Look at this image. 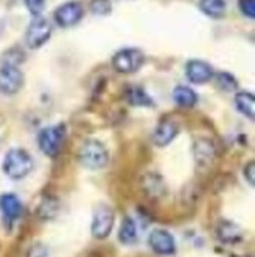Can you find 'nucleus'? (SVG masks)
<instances>
[{
	"label": "nucleus",
	"mask_w": 255,
	"mask_h": 257,
	"mask_svg": "<svg viewBox=\"0 0 255 257\" xmlns=\"http://www.w3.org/2000/svg\"><path fill=\"white\" fill-rule=\"evenodd\" d=\"M244 177L250 186L255 185V163L253 161H249L244 167Z\"/></svg>",
	"instance_id": "obj_27"
},
{
	"label": "nucleus",
	"mask_w": 255,
	"mask_h": 257,
	"mask_svg": "<svg viewBox=\"0 0 255 257\" xmlns=\"http://www.w3.org/2000/svg\"><path fill=\"white\" fill-rule=\"evenodd\" d=\"M214 79H216V84L217 87L220 88L222 92H235L236 88H238V81H236V77L233 74H230L227 71H220L217 74H214Z\"/></svg>",
	"instance_id": "obj_22"
},
{
	"label": "nucleus",
	"mask_w": 255,
	"mask_h": 257,
	"mask_svg": "<svg viewBox=\"0 0 255 257\" xmlns=\"http://www.w3.org/2000/svg\"><path fill=\"white\" fill-rule=\"evenodd\" d=\"M126 99L131 106H136V107H153L154 106L151 96L143 90L142 87H131L126 92Z\"/></svg>",
	"instance_id": "obj_21"
},
{
	"label": "nucleus",
	"mask_w": 255,
	"mask_h": 257,
	"mask_svg": "<svg viewBox=\"0 0 255 257\" xmlns=\"http://www.w3.org/2000/svg\"><path fill=\"white\" fill-rule=\"evenodd\" d=\"M24 85V73L15 63L0 66V93L5 96L16 95Z\"/></svg>",
	"instance_id": "obj_7"
},
{
	"label": "nucleus",
	"mask_w": 255,
	"mask_h": 257,
	"mask_svg": "<svg viewBox=\"0 0 255 257\" xmlns=\"http://www.w3.org/2000/svg\"><path fill=\"white\" fill-rule=\"evenodd\" d=\"M27 257H52V255H51V251H49V248L46 246V244L35 243V244H32V246L29 248Z\"/></svg>",
	"instance_id": "obj_24"
},
{
	"label": "nucleus",
	"mask_w": 255,
	"mask_h": 257,
	"mask_svg": "<svg viewBox=\"0 0 255 257\" xmlns=\"http://www.w3.org/2000/svg\"><path fill=\"white\" fill-rule=\"evenodd\" d=\"M235 106L238 112H241L249 120L255 118V98L250 92H238L235 95Z\"/></svg>",
	"instance_id": "obj_20"
},
{
	"label": "nucleus",
	"mask_w": 255,
	"mask_h": 257,
	"mask_svg": "<svg viewBox=\"0 0 255 257\" xmlns=\"http://www.w3.org/2000/svg\"><path fill=\"white\" fill-rule=\"evenodd\" d=\"M84 15H85L84 5L81 2L71 0V2H65L63 5H60L57 10L54 11V19H55V22H57L59 27L68 29V27L79 24L84 18Z\"/></svg>",
	"instance_id": "obj_8"
},
{
	"label": "nucleus",
	"mask_w": 255,
	"mask_h": 257,
	"mask_svg": "<svg viewBox=\"0 0 255 257\" xmlns=\"http://www.w3.org/2000/svg\"><path fill=\"white\" fill-rule=\"evenodd\" d=\"M238 8L246 18H255V0H238Z\"/></svg>",
	"instance_id": "obj_25"
},
{
	"label": "nucleus",
	"mask_w": 255,
	"mask_h": 257,
	"mask_svg": "<svg viewBox=\"0 0 255 257\" xmlns=\"http://www.w3.org/2000/svg\"><path fill=\"white\" fill-rule=\"evenodd\" d=\"M0 211H2V216L8 224L18 221L22 215V204L19 197L13 193L2 194L0 196Z\"/></svg>",
	"instance_id": "obj_12"
},
{
	"label": "nucleus",
	"mask_w": 255,
	"mask_h": 257,
	"mask_svg": "<svg viewBox=\"0 0 255 257\" xmlns=\"http://www.w3.org/2000/svg\"><path fill=\"white\" fill-rule=\"evenodd\" d=\"M27 10L33 16H40L43 13L44 7H46V0H24Z\"/></svg>",
	"instance_id": "obj_26"
},
{
	"label": "nucleus",
	"mask_w": 255,
	"mask_h": 257,
	"mask_svg": "<svg viewBox=\"0 0 255 257\" xmlns=\"http://www.w3.org/2000/svg\"><path fill=\"white\" fill-rule=\"evenodd\" d=\"M216 237L220 243L233 246V244H238L242 241L244 232H242V229L238 224H235L233 221L222 219V221H219L216 226Z\"/></svg>",
	"instance_id": "obj_11"
},
{
	"label": "nucleus",
	"mask_w": 255,
	"mask_h": 257,
	"mask_svg": "<svg viewBox=\"0 0 255 257\" xmlns=\"http://www.w3.org/2000/svg\"><path fill=\"white\" fill-rule=\"evenodd\" d=\"M88 8L95 16H107L112 11V2L110 0H90Z\"/></svg>",
	"instance_id": "obj_23"
},
{
	"label": "nucleus",
	"mask_w": 255,
	"mask_h": 257,
	"mask_svg": "<svg viewBox=\"0 0 255 257\" xmlns=\"http://www.w3.org/2000/svg\"><path fill=\"white\" fill-rule=\"evenodd\" d=\"M178 134V126L172 120H164L156 126L153 133V142L156 147H167V145L176 138Z\"/></svg>",
	"instance_id": "obj_15"
},
{
	"label": "nucleus",
	"mask_w": 255,
	"mask_h": 257,
	"mask_svg": "<svg viewBox=\"0 0 255 257\" xmlns=\"http://www.w3.org/2000/svg\"><path fill=\"white\" fill-rule=\"evenodd\" d=\"M4 172L11 180H22L33 169V160L29 152L24 149H11L7 152L4 160Z\"/></svg>",
	"instance_id": "obj_1"
},
{
	"label": "nucleus",
	"mask_w": 255,
	"mask_h": 257,
	"mask_svg": "<svg viewBox=\"0 0 255 257\" xmlns=\"http://www.w3.org/2000/svg\"><path fill=\"white\" fill-rule=\"evenodd\" d=\"M198 10L211 19H222L227 13L225 0H198Z\"/></svg>",
	"instance_id": "obj_17"
},
{
	"label": "nucleus",
	"mask_w": 255,
	"mask_h": 257,
	"mask_svg": "<svg viewBox=\"0 0 255 257\" xmlns=\"http://www.w3.org/2000/svg\"><path fill=\"white\" fill-rule=\"evenodd\" d=\"M172 98L175 104L183 109H192L198 101L197 93L187 85H176L172 92Z\"/></svg>",
	"instance_id": "obj_16"
},
{
	"label": "nucleus",
	"mask_w": 255,
	"mask_h": 257,
	"mask_svg": "<svg viewBox=\"0 0 255 257\" xmlns=\"http://www.w3.org/2000/svg\"><path fill=\"white\" fill-rule=\"evenodd\" d=\"M59 210H60L59 199L54 196H46V197H43V200L40 202L37 208V215L43 221H49L59 215Z\"/></svg>",
	"instance_id": "obj_18"
},
{
	"label": "nucleus",
	"mask_w": 255,
	"mask_h": 257,
	"mask_svg": "<svg viewBox=\"0 0 255 257\" xmlns=\"http://www.w3.org/2000/svg\"><path fill=\"white\" fill-rule=\"evenodd\" d=\"M114 222H115V213L112 207H109L106 204H99L93 211L92 235L96 240H106L114 229Z\"/></svg>",
	"instance_id": "obj_6"
},
{
	"label": "nucleus",
	"mask_w": 255,
	"mask_h": 257,
	"mask_svg": "<svg viewBox=\"0 0 255 257\" xmlns=\"http://www.w3.org/2000/svg\"><path fill=\"white\" fill-rule=\"evenodd\" d=\"M184 73L187 81L197 84V85H202L209 82L214 77V70L213 66L209 65L205 60H198V59H192V60H187L186 66H184Z\"/></svg>",
	"instance_id": "obj_9"
},
{
	"label": "nucleus",
	"mask_w": 255,
	"mask_h": 257,
	"mask_svg": "<svg viewBox=\"0 0 255 257\" xmlns=\"http://www.w3.org/2000/svg\"><path fill=\"white\" fill-rule=\"evenodd\" d=\"M145 63V54L137 48H125L114 54L112 66L117 73L132 74L137 73Z\"/></svg>",
	"instance_id": "obj_3"
},
{
	"label": "nucleus",
	"mask_w": 255,
	"mask_h": 257,
	"mask_svg": "<svg viewBox=\"0 0 255 257\" xmlns=\"http://www.w3.org/2000/svg\"><path fill=\"white\" fill-rule=\"evenodd\" d=\"M150 248L159 255H173L176 251V243L173 235L165 229H154L148 235Z\"/></svg>",
	"instance_id": "obj_10"
},
{
	"label": "nucleus",
	"mask_w": 255,
	"mask_h": 257,
	"mask_svg": "<svg viewBox=\"0 0 255 257\" xmlns=\"http://www.w3.org/2000/svg\"><path fill=\"white\" fill-rule=\"evenodd\" d=\"M52 35V24L44 16H35L27 27L26 44L30 49H40L44 46Z\"/></svg>",
	"instance_id": "obj_5"
},
{
	"label": "nucleus",
	"mask_w": 255,
	"mask_h": 257,
	"mask_svg": "<svg viewBox=\"0 0 255 257\" xmlns=\"http://www.w3.org/2000/svg\"><path fill=\"white\" fill-rule=\"evenodd\" d=\"M142 188L145 194L151 199H161L167 193V186H165L164 178L156 172H147L142 177Z\"/></svg>",
	"instance_id": "obj_14"
},
{
	"label": "nucleus",
	"mask_w": 255,
	"mask_h": 257,
	"mask_svg": "<svg viewBox=\"0 0 255 257\" xmlns=\"http://www.w3.org/2000/svg\"><path fill=\"white\" fill-rule=\"evenodd\" d=\"M194 158L198 166H208L211 164L216 158V145L213 141H209L206 138H198L194 142Z\"/></svg>",
	"instance_id": "obj_13"
},
{
	"label": "nucleus",
	"mask_w": 255,
	"mask_h": 257,
	"mask_svg": "<svg viewBox=\"0 0 255 257\" xmlns=\"http://www.w3.org/2000/svg\"><path fill=\"white\" fill-rule=\"evenodd\" d=\"M77 160H79V163L84 167H87V169L99 171L107 166L109 152L104 147L103 142L90 139V141H85L81 145L79 152H77Z\"/></svg>",
	"instance_id": "obj_2"
},
{
	"label": "nucleus",
	"mask_w": 255,
	"mask_h": 257,
	"mask_svg": "<svg viewBox=\"0 0 255 257\" xmlns=\"http://www.w3.org/2000/svg\"><path fill=\"white\" fill-rule=\"evenodd\" d=\"M65 142V126L63 125H54L43 128L38 134V147L40 150L49 156V158H55L59 156Z\"/></svg>",
	"instance_id": "obj_4"
},
{
	"label": "nucleus",
	"mask_w": 255,
	"mask_h": 257,
	"mask_svg": "<svg viewBox=\"0 0 255 257\" xmlns=\"http://www.w3.org/2000/svg\"><path fill=\"white\" fill-rule=\"evenodd\" d=\"M139 238L137 224L131 216H125L118 230V240L123 244H134Z\"/></svg>",
	"instance_id": "obj_19"
}]
</instances>
